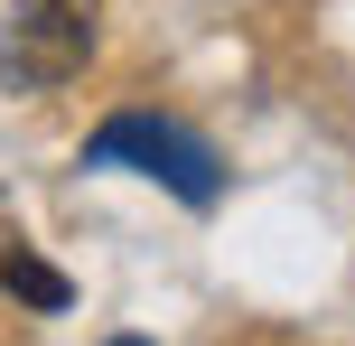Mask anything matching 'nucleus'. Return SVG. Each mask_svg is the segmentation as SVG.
<instances>
[{"label": "nucleus", "mask_w": 355, "mask_h": 346, "mask_svg": "<svg viewBox=\"0 0 355 346\" xmlns=\"http://www.w3.org/2000/svg\"><path fill=\"white\" fill-rule=\"evenodd\" d=\"M94 28H103V0H19L10 28H0V85L47 94L66 75H85Z\"/></svg>", "instance_id": "nucleus-2"}, {"label": "nucleus", "mask_w": 355, "mask_h": 346, "mask_svg": "<svg viewBox=\"0 0 355 346\" xmlns=\"http://www.w3.org/2000/svg\"><path fill=\"white\" fill-rule=\"evenodd\" d=\"M112 346H150V337H112Z\"/></svg>", "instance_id": "nucleus-4"}, {"label": "nucleus", "mask_w": 355, "mask_h": 346, "mask_svg": "<svg viewBox=\"0 0 355 346\" xmlns=\"http://www.w3.org/2000/svg\"><path fill=\"white\" fill-rule=\"evenodd\" d=\"M0 291H10V300H28V309H47V318H56V309H66V300H75V281L56 272V262H37L28 243L10 234V243H0Z\"/></svg>", "instance_id": "nucleus-3"}, {"label": "nucleus", "mask_w": 355, "mask_h": 346, "mask_svg": "<svg viewBox=\"0 0 355 346\" xmlns=\"http://www.w3.org/2000/svg\"><path fill=\"white\" fill-rule=\"evenodd\" d=\"M85 168H141V178H159L178 206H196V216L225 197L215 141H196L187 122H168V112H112V122L85 141Z\"/></svg>", "instance_id": "nucleus-1"}]
</instances>
